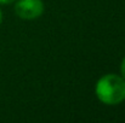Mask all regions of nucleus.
Wrapping results in <instances>:
<instances>
[{
  "label": "nucleus",
  "mask_w": 125,
  "mask_h": 123,
  "mask_svg": "<svg viewBox=\"0 0 125 123\" xmlns=\"http://www.w3.org/2000/svg\"><path fill=\"white\" fill-rule=\"evenodd\" d=\"M97 99L104 105H118L125 100V80L117 74H107L95 86Z\"/></svg>",
  "instance_id": "f257e3e1"
},
{
  "label": "nucleus",
  "mask_w": 125,
  "mask_h": 123,
  "mask_svg": "<svg viewBox=\"0 0 125 123\" xmlns=\"http://www.w3.org/2000/svg\"><path fill=\"white\" fill-rule=\"evenodd\" d=\"M42 0H16L15 12L21 19L33 21L44 13Z\"/></svg>",
  "instance_id": "f03ea898"
},
{
  "label": "nucleus",
  "mask_w": 125,
  "mask_h": 123,
  "mask_svg": "<svg viewBox=\"0 0 125 123\" xmlns=\"http://www.w3.org/2000/svg\"><path fill=\"white\" fill-rule=\"evenodd\" d=\"M120 74H122L123 79L125 80V57L123 58V62H122V65H120Z\"/></svg>",
  "instance_id": "7ed1b4c3"
},
{
  "label": "nucleus",
  "mask_w": 125,
  "mask_h": 123,
  "mask_svg": "<svg viewBox=\"0 0 125 123\" xmlns=\"http://www.w3.org/2000/svg\"><path fill=\"white\" fill-rule=\"evenodd\" d=\"M16 0H0V4L1 5H9V4H12L15 2Z\"/></svg>",
  "instance_id": "20e7f679"
},
{
  "label": "nucleus",
  "mask_w": 125,
  "mask_h": 123,
  "mask_svg": "<svg viewBox=\"0 0 125 123\" xmlns=\"http://www.w3.org/2000/svg\"><path fill=\"white\" fill-rule=\"evenodd\" d=\"M1 23H2V11L0 8V25H1Z\"/></svg>",
  "instance_id": "39448f33"
}]
</instances>
